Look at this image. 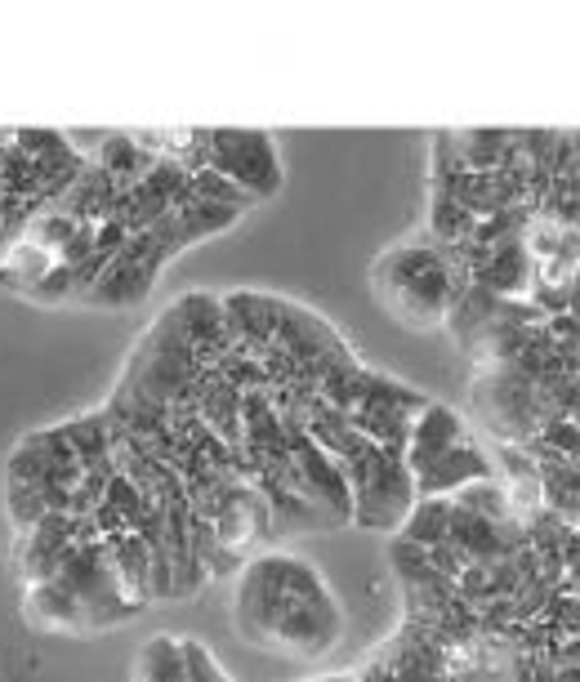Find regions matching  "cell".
Instances as JSON below:
<instances>
[{
    "label": "cell",
    "mask_w": 580,
    "mask_h": 682,
    "mask_svg": "<svg viewBox=\"0 0 580 682\" xmlns=\"http://www.w3.org/2000/svg\"><path fill=\"white\" fill-rule=\"evenodd\" d=\"M232 629L264 656L313 664L344 642V607L308 557L264 548L242 562L232 585Z\"/></svg>",
    "instance_id": "cell-1"
},
{
    "label": "cell",
    "mask_w": 580,
    "mask_h": 682,
    "mask_svg": "<svg viewBox=\"0 0 580 682\" xmlns=\"http://www.w3.org/2000/svg\"><path fill=\"white\" fill-rule=\"evenodd\" d=\"M81 170L85 157L59 135H0V259Z\"/></svg>",
    "instance_id": "cell-2"
},
{
    "label": "cell",
    "mask_w": 580,
    "mask_h": 682,
    "mask_svg": "<svg viewBox=\"0 0 580 682\" xmlns=\"http://www.w3.org/2000/svg\"><path fill=\"white\" fill-rule=\"evenodd\" d=\"M464 286L470 281H464V273L451 264V255L437 242H402V246H389L371 264L376 299L407 330L446 326L460 295H464Z\"/></svg>",
    "instance_id": "cell-3"
},
{
    "label": "cell",
    "mask_w": 580,
    "mask_h": 682,
    "mask_svg": "<svg viewBox=\"0 0 580 682\" xmlns=\"http://www.w3.org/2000/svg\"><path fill=\"white\" fill-rule=\"evenodd\" d=\"M407 473L415 487V500H446L474 482H496V465L487 450L464 428V419L437 402H429L407 437Z\"/></svg>",
    "instance_id": "cell-4"
},
{
    "label": "cell",
    "mask_w": 580,
    "mask_h": 682,
    "mask_svg": "<svg viewBox=\"0 0 580 682\" xmlns=\"http://www.w3.org/2000/svg\"><path fill=\"white\" fill-rule=\"evenodd\" d=\"M205 170L242 188L251 201H268L282 188V157L264 130H205Z\"/></svg>",
    "instance_id": "cell-5"
},
{
    "label": "cell",
    "mask_w": 580,
    "mask_h": 682,
    "mask_svg": "<svg viewBox=\"0 0 580 682\" xmlns=\"http://www.w3.org/2000/svg\"><path fill=\"white\" fill-rule=\"evenodd\" d=\"M130 682H232V678L201 638L157 633L139 647Z\"/></svg>",
    "instance_id": "cell-6"
}]
</instances>
